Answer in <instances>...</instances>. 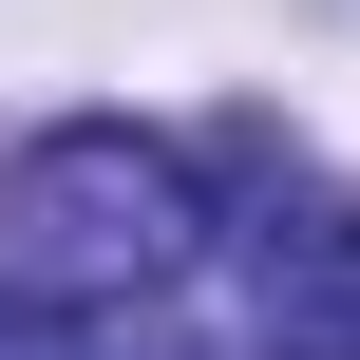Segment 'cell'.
<instances>
[{
	"instance_id": "obj_3",
	"label": "cell",
	"mask_w": 360,
	"mask_h": 360,
	"mask_svg": "<svg viewBox=\"0 0 360 360\" xmlns=\"http://www.w3.org/2000/svg\"><path fill=\"white\" fill-rule=\"evenodd\" d=\"M0 360H114V342H57V323H38V342H0Z\"/></svg>"
},
{
	"instance_id": "obj_1",
	"label": "cell",
	"mask_w": 360,
	"mask_h": 360,
	"mask_svg": "<svg viewBox=\"0 0 360 360\" xmlns=\"http://www.w3.org/2000/svg\"><path fill=\"white\" fill-rule=\"evenodd\" d=\"M190 228H209V190H190V152H152L133 114H76V133H38V152L0 171V266H19L38 304H152V285L190 266Z\"/></svg>"
},
{
	"instance_id": "obj_2",
	"label": "cell",
	"mask_w": 360,
	"mask_h": 360,
	"mask_svg": "<svg viewBox=\"0 0 360 360\" xmlns=\"http://www.w3.org/2000/svg\"><path fill=\"white\" fill-rule=\"evenodd\" d=\"M247 323H266V360H360V209L285 190L247 228Z\"/></svg>"
}]
</instances>
